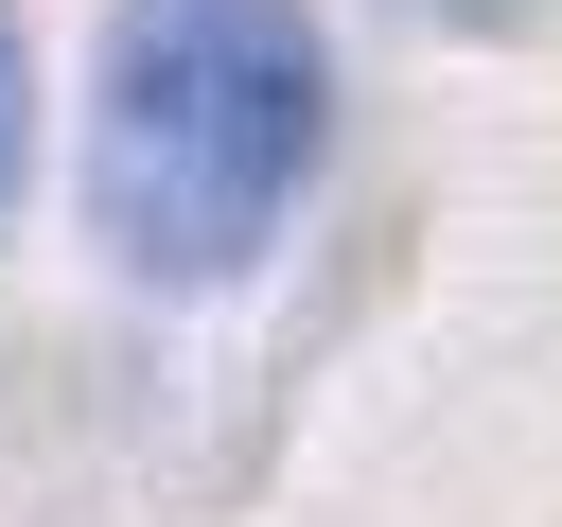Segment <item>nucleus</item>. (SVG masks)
Returning a JSON list of instances; mask_svg holds the SVG:
<instances>
[{
	"mask_svg": "<svg viewBox=\"0 0 562 527\" xmlns=\"http://www.w3.org/2000/svg\"><path fill=\"white\" fill-rule=\"evenodd\" d=\"M334 141V53L299 0H105L88 228L140 281H246Z\"/></svg>",
	"mask_w": 562,
	"mask_h": 527,
	"instance_id": "f257e3e1",
	"label": "nucleus"
},
{
	"mask_svg": "<svg viewBox=\"0 0 562 527\" xmlns=\"http://www.w3.org/2000/svg\"><path fill=\"white\" fill-rule=\"evenodd\" d=\"M0 193H18V18H0Z\"/></svg>",
	"mask_w": 562,
	"mask_h": 527,
	"instance_id": "f03ea898",
	"label": "nucleus"
}]
</instances>
